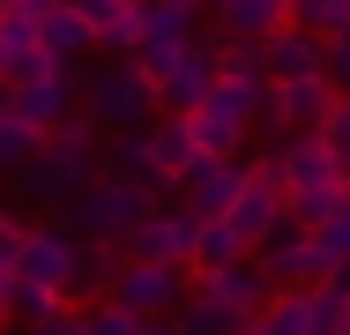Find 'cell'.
Returning a JSON list of instances; mask_svg holds the SVG:
<instances>
[{
	"mask_svg": "<svg viewBox=\"0 0 350 335\" xmlns=\"http://www.w3.org/2000/svg\"><path fill=\"white\" fill-rule=\"evenodd\" d=\"M15 179H23L38 201H75L82 187L105 179V127H97L90 112H75L68 127H53L45 142H38V157H30Z\"/></svg>",
	"mask_w": 350,
	"mask_h": 335,
	"instance_id": "6da1fadb",
	"label": "cell"
},
{
	"mask_svg": "<svg viewBox=\"0 0 350 335\" xmlns=\"http://www.w3.org/2000/svg\"><path fill=\"white\" fill-rule=\"evenodd\" d=\"M269 157H276V179H283V216L306 224V231L350 194V172L336 164V149H328L321 134H291V142L269 149Z\"/></svg>",
	"mask_w": 350,
	"mask_h": 335,
	"instance_id": "7a4b0ae2",
	"label": "cell"
},
{
	"mask_svg": "<svg viewBox=\"0 0 350 335\" xmlns=\"http://www.w3.org/2000/svg\"><path fill=\"white\" fill-rule=\"evenodd\" d=\"M82 112H90L105 134H142V127H157L164 97H157V82H149L135 60H112V67H97V75H90Z\"/></svg>",
	"mask_w": 350,
	"mask_h": 335,
	"instance_id": "3957f363",
	"label": "cell"
},
{
	"mask_svg": "<svg viewBox=\"0 0 350 335\" xmlns=\"http://www.w3.org/2000/svg\"><path fill=\"white\" fill-rule=\"evenodd\" d=\"M157 209V187H127V179H97L68 201V231H82L90 246H127L142 216Z\"/></svg>",
	"mask_w": 350,
	"mask_h": 335,
	"instance_id": "277c9868",
	"label": "cell"
},
{
	"mask_svg": "<svg viewBox=\"0 0 350 335\" xmlns=\"http://www.w3.org/2000/svg\"><path fill=\"white\" fill-rule=\"evenodd\" d=\"M194 246H202V216L179 209V201H157L135 231H127L120 254H127V261H157V268H187V276H194Z\"/></svg>",
	"mask_w": 350,
	"mask_h": 335,
	"instance_id": "5b68a950",
	"label": "cell"
},
{
	"mask_svg": "<svg viewBox=\"0 0 350 335\" xmlns=\"http://www.w3.org/2000/svg\"><path fill=\"white\" fill-rule=\"evenodd\" d=\"M187 291H194V276H187V268L120 261V276H112V291H105V298H112L120 313H135V321H179Z\"/></svg>",
	"mask_w": 350,
	"mask_h": 335,
	"instance_id": "8992f818",
	"label": "cell"
},
{
	"mask_svg": "<svg viewBox=\"0 0 350 335\" xmlns=\"http://www.w3.org/2000/svg\"><path fill=\"white\" fill-rule=\"evenodd\" d=\"M82 90H90V75L75 60H60V67H45L38 82H15V90H8V112L30 120L38 134H53V127H68L75 112H82Z\"/></svg>",
	"mask_w": 350,
	"mask_h": 335,
	"instance_id": "52a82bcc",
	"label": "cell"
},
{
	"mask_svg": "<svg viewBox=\"0 0 350 335\" xmlns=\"http://www.w3.org/2000/svg\"><path fill=\"white\" fill-rule=\"evenodd\" d=\"M224 224H231V231H239V239H246L254 254H261V246L276 239L283 224H291V216H283V179H276V157L246 164V194H239V209H231Z\"/></svg>",
	"mask_w": 350,
	"mask_h": 335,
	"instance_id": "ba28073f",
	"label": "cell"
},
{
	"mask_svg": "<svg viewBox=\"0 0 350 335\" xmlns=\"http://www.w3.org/2000/svg\"><path fill=\"white\" fill-rule=\"evenodd\" d=\"M172 194H179V209H194L202 224H216V216H231L239 194H246V164H239V157H194Z\"/></svg>",
	"mask_w": 350,
	"mask_h": 335,
	"instance_id": "9c48e42d",
	"label": "cell"
},
{
	"mask_svg": "<svg viewBox=\"0 0 350 335\" xmlns=\"http://www.w3.org/2000/svg\"><path fill=\"white\" fill-rule=\"evenodd\" d=\"M75 261H82V239L68 224H30L23 239V261H15V283H38V291H68Z\"/></svg>",
	"mask_w": 350,
	"mask_h": 335,
	"instance_id": "30bf717a",
	"label": "cell"
},
{
	"mask_svg": "<svg viewBox=\"0 0 350 335\" xmlns=\"http://www.w3.org/2000/svg\"><path fill=\"white\" fill-rule=\"evenodd\" d=\"M216 82H224V38H194V45L179 53L172 82H164L157 97H164V112H202Z\"/></svg>",
	"mask_w": 350,
	"mask_h": 335,
	"instance_id": "8fae6325",
	"label": "cell"
},
{
	"mask_svg": "<svg viewBox=\"0 0 350 335\" xmlns=\"http://www.w3.org/2000/svg\"><path fill=\"white\" fill-rule=\"evenodd\" d=\"M202 291H209V298H224L239 321H261V313L276 306V276L261 268V254H246V261H231V268H216V276H202Z\"/></svg>",
	"mask_w": 350,
	"mask_h": 335,
	"instance_id": "7c38bea8",
	"label": "cell"
},
{
	"mask_svg": "<svg viewBox=\"0 0 350 335\" xmlns=\"http://www.w3.org/2000/svg\"><path fill=\"white\" fill-rule=\"evenodd\" d=\"M336 105H343V97H336V82H328V75H313V82H276L269 120H276L283 134H321Z\"/></svg>",
	"mask_w": 350,
	"mask_h": 335,
	"instance_id": "4fadbf2b",
	"label": "cell"
},
{
	"mask_svg": "<svg viewBox=\"0 0 350 335\" xmlns=\"http://www.w3.org/2000/svg\"><path fill=\"white\" fill-rule=\"evenodd\" d=\"M261 268L276 276V291H313V283H328V268L313 254V231H306V224H283L276 239L261 246Z\"/></svg>",
	"mask_w": 350,
	"mask_h": 335,
	"instance_id": "5bb4252c",
	"label": "cell"
},
{
	"mask_svg": "<svg viewBox=\"0 0 350 335\" xmlns=\"http://www.w3.org/2000/svg\"><path fill=\"white\" fill-rule=\"evenodd\" d=\"M142 142H149V179H157V187H179V179H187V164L202 157V149H194V120H187V112H157V127L142 134Z\"/></svg>",
	"mask_w": 350,
	"mask_h": 335,
	"instance_id": "9a60e30c",
	"label": "cell"
},
{
	"mask_svg": "<svg viewBox=\"0 0 350 335\" xmlns=\"http://www.w3.org/2000/svg\"><path fill=\"white\" fill-rule=\"evenodd\" d=\"M261 53H269V82H313V75H328V38H313L298 23H283Z\"/></svg>",
	"mask_w": 350,
	"mask_h": 335,
	"instance_id": "2e32d148",
	"label": "cell"
},
{
	"mask_svg": "<svg viewBox=\"0 0 350 335\" xmlns=\"http://www.w3.org/2000/svg\"><path fill=\"white\" fill-rule=\"evenodd\" d=\"M291 23V0H216V38L224 45H269Z\"/></svg>",
	"mask_w": 350,
	"mask_h": 335,
	"instance_id": "e0dca14e",
	"label": "cell"
},
{
	"mask_svg": "<svg viewBox=\"0 0 350 335\" xmlns=\"http://www.w3.org/2000/svg\"><path fill=\"white\" fill-rule=\"evenodd\" d=\"M75 8H82V23L97 30V45H105L112 60H127V53L142 45V23H135L127 0H75Z\"/></svg>",
	"mask_w": 350,
	"mask_h": 335,
	"instance_id": "ac0fdd59",
	"label": "cell"
},
{
	"mask_svg": "<svg viewBox=\"0 0 350 335\" xmlns=\"http://www.w3.org/2000/svg\"><path fill=\"white\" fill-rule=\"evenodd\" d=\"M38 38H45V53H53V60H82V53L97 45V30L82 23V8H75V0H60V8H45Z\"/></svg>",
	"mask_w": 350,
	"mask_h": 335,
	"instance_id": "d6986e66",
	"label": "cell"
},
{
	"mask_svg": "<svg viewBox=\"0 0 350 335\" xmlns=\"http://www.w3.org/2000/svg\"><path fill=\"white\" fill-rule=\"evenodd\" d=\"M187 120H194V149H202V157H239V149H246V120H239V112H224V105H202V112H187Z\"/></svg>",
	"mask_w": 350,
	"mask_h": 335,
	"instance_id": "ffe728a7",
	"label": "cell"
},
{
	"mask_svg": "<svg viewBox=\"0 0 350 335\" xmlns=\"http://www.w3.org/2000/svg\"><path fill=\"white\" fill-rule=\"evenodd\" d=\"M246 328H254V321H239V313H231L224 298H209L202 283H194L187 306H179V335H246Z\"/></svg>",
	"mask_w": 350,
	"mask_h": 335,
	"instance_id": "44dd1931",
	"label": "cell"
},
{
	"mask_svg": "<svg viewBox=\"0 0 350 335\" xmlns=\"http://www.w3.org/2000/svg\"><path fill=\"white\" fill-rule=\"evenodd\" d=\"M120 246H90L82 239V261H75V283H68V298H82V306H97L105 291H112V276H120Z\"/></svg>",
	"mask_w": 350,
	"mask_h": 335,
	"instance_id": "7402d4cb",
	"label": "cell"
},
{
	"mask_svg": "<svg viewBox=\"0 0 350 335\" xmlns=\"http://www.w3.org/2000/svg\"><path fill=\"white\" fill-rule=\"evenodd\" d=\"M142 23V45H194L202 30H194V8H172V0H149V8H135Z\"/></svg>",
	"mask_w": 350,
	"mask_h": 335,
	"instance_id": "603a6c76",
	"label": "cell"
},
{
	"mask_svg": "<svg viewBox=\"0 0 350 335\" xmlns=\"http://www.w3.org/2000/svg\"><path fill=\"white\" fill-rule=\"evenodd\" d=\"M306 335H350V298H343L336 276L306 291Z\"/></svg>",
	"mask_w": 350,
	"mask_h": 335,
	"instance_id": "cb8c5ba5",
	"label": "cell"
},
{
	"mask_svg": "<svg viewBox=\"0 0 350 335\" xmlns=\"http://www.w3.org/2000/svg\"><path fill=\"white\" fill-rule=\"evenodd\" d=\"M246 254H254V246H246L224 216H216V224H202V246H194V283H202V276H216V268H231V261H246Z\"/></svg>",
	"mask_w": 350,
	"mask_h": 335,
	"instance_id": "d4e9b609",
	"label": "cell"
},
{
	"mask_svg": "<svg viewBox=\"0 0 350 335\" xmlns=\"http://www.w3.org/2000/svg\"><path fill=\"white\" fill-rule=\"evenodd\" d=\"M313 254H321V268H328V276H343V268H350V194L336 201L321 224H313Z\"/></svg>",
	"mask_w": 350,
	"mask_h": 335,
	"instance_id": "484cf974",
	"label": "cell"
},
{
	"mask_svg": "<svg viewBox=\"0 0 350 335\" xmlns=\"http://www.w3.org/2000/svg\"><path fill=\"white\" fill-rule=\"evenodd\" d=\"M291 23L313 38H343L350 30V0H291Z\"/></svg>",
	"mask_w": 350,
	"mask_h": 335,
	"instance_id": "4316f807",
	"label": "cell"
},
{
	"mask_svg": "<svg viewBox=\"0 0 350 335\" xmlns=\"http://www.w3.org/2000/svg\"><path fill=\"white\" fill-rule=\"evenodd\" d=\"M38 142H45V134L30 127V120H15V112L0 105V172H23V164L38 157Z\"/></svg>",
	"mask_w": 350,
	"mask_h": 335,
	"instance_id": "83f0119b",
	"label": "cell"
},
{
	"mask_svg": "<svg viewBox=\"0 0 350 335\" xmlns=\"http://www.w3.org/2000/svg\"><path fill=\"white\" fill-rule=\"evenodd\" d=\"M246 335H306V291H276V306H269Z\"/></svg>",
	"mask_w": 350,
	"mask_h": 335,
	"instance_id": "f1b7e54d",
	"label": "cell"
},
{
	"mask_svg": "<svg viewBox=\"0 0 350 335\" xmlns=\"http://www.w3.org/2000/svg\"><path fill=\"white\" fill-rule=\"evenodd\" d=\"M60 313H68V291H38V283H15V321L45 328V321H60Z\"/></svg>",
	"mask_w": 350,
	"mask_h": 335,
	"instance_id": "f546056e",
	"label": "cell"
},
{
	"mask_svg": "<svg viewBox=\"0 0 350 335\" xmlns=\"http://www.w3.org/2000/svg\"><path fill=\"white\" fill-rule=\"evenodd\" d=\"M82 335H142V321L120 313L112 298H97V306H82Z\"/></svg>",
	"mask_w": 350,
	"mask_h": 335,
	"instance_id": "4dcf8cb0",
	"label": "cell"
},
{
	"mask_svg": "<svg viewBox=\"0 0 350 335\" xmlns=\"http://www.w3.org/2000/svg\"><path fill=\"white\" fill-rule=\"evenodd\" d=\"M224 75H239V82H269V53H261V45H224Z\"/></svg>",
	"mask_w": 350,
	"mask_h": 335,
	"instance_id": "1f68e13d",
	"label": "cell"
},
{
	"mask_svg": "<svg viewBox=\"0 0 350 335\" xmlns=\"http://www.w3.org/2000/svg\"><path fill=\"white\" fill-rule=\"evenodd\" d=\"M23 239H30V224H23L15 209H0V268H15V261H23Z\"/></svg>",
	"mask_w": 350,
	"mask_h": 335,
	"instance_id": "d6a6232c",
	"label": "cell"
},
{
	"mask_svg": "<svg viewBox=\"0 0 350 335\" xmlns=\"http://www.w3.org/2000/svg\"><path fill=\"white\" fill-rule=\"evenodd\" d=\"M321 142L336 149V164H343V172H350V97H343V105H336V112H328V127H321Z\"/></svg>",
	"mask_w": 350,
	"mask_h": 335,
	"instance_id": "836d02e7",
	"label": "cell"
},
{
	"mask_svg": "<svg viewBox=\"0 0 350 335\" xmlns=\"http://www.w3.org/2000/svg\"><path fill=\"white\" fill-rule=\"evenodd\" d=\"M328 82H336V97H350V30L328 38Z\"/></svg>",
	"mask_w": 350,
	"mask_h": 335,
	"instance_id": "e575fe53",
	"label": "cell"
},
{
	"mask_svg": "<svg viewBox=\"0 0 350 335\" xmlns=\"http://www.w3.org/2000/svg\"><path fill=\"white\" fill-rule=\"evenodd\" d=\"M30 335H82V313H60V321H45V328H30Z\"/></svg>",
	"mask_w": 350,
	"mask_h": 335,
	"instance_id": "d590c367",
	"label": "cell"
},
{
	"mask_svg": "<svg viewBox=\"0 0 350 335\" xmlns=\"http://www.w3.org/2000/svg\"><path fill=\"white\" fill-rule=\"evenodd\" d=\"M0 313H15V268H0Z\"/></svg>",
	"mask_w": 350,
	"mask_h": 335,
	"instance_id": "8d00e7d4",
	"label": "cell"
},
{
	"mask_svg": "<svg viewBox=\"0 0 350 335\" xmlns=\"http://www.w3.org/2000/svg\"><path fill=\"white\" fill-rule=\"evenodd\" d=\"M142 335H179V321H142Z\"/></svg>",
	"mask_w": 350,
	"mask_h": 335,
	"instance_id": "74e56055",
	"label": "cell"
},
{
	"mask_svg": "<svg viewBox=\"0 0 350 335\" xmlns=\"http://www.w3.org/2000/svg\"><path fill=\"white\" fill-rule=\"evenodd\" d=\"M172 8H194V15H202V8H216V0H172Z\"/></svg>",
	"mask_w": 350,
	"mask_h": 335,
	"instance_id": "f35d334b",
	"label": "cell"
},
{
	"mask_svg": "<svg viewBox=\"0 0 350 335\" xmlns=\"http://www.w3.org/2000/svg\"><path fill=\"white\" fill-rule=\"evenodd\" d=\"M336 283H343V298H350V268H343V276H336Z\"/></svg>",
	"mask_w": 350,
	"mask_h": 335,
	"instance_id": "ab89813d",
	"label": "cell"
},
{
	"mask_svg": "<svg viewBox=\"0 0 350 335\" xmlns=\"http://www.w3.org/2000/svg\"><path fill=\"white\" fill-rule=\"evenodd\" d=\"M30 8H60V0H30Z\"/></svg>",
	"mask_w": 350,
	"mask_h": 335,
	"instance_id": "60d3db41",
	"label": "cell"
},
{
	"mask_svg": "<svg viewBox=\"0 0 350 335\" xmlns=\"http://www.w3.org/2000/svg\"><path fill=\"white\" fill-rule=\"evenodd\" d=\"M127 8H149V0H127Z\"/></svg>",
	"mask_w": 350,
	"mask_h": 335,
	"instance_id": "b9f144b4",
	"label": "cell"
},
{
	"mask_svg": "<svg viewBox=\"0 0 350 335\" xmlns=\"http://www.w3.org/2000/svg\"><path fill=\"white\" fill-rule=\"evenodd\" d=\"M0 335H8V313H0Z\"/></svg>",
	"mask_w": 350,
	"mask_h": 335,
	"instance_id": "7bdbcfd3",
	"label": "cell"
},
{
	"mask_svg": "<svg viewBox=\"0 0 350 335\" xmlns=\"http://www.w3.org/2000/svg\"><path fill=\"white\" fill-rule=\"evenodd\" d=\"M23 335H30V328H23Z\"/></svg>",
	"mask_w": 350,
	"mask_h": 335,
	"instance_id": "ee69618b",
	"label": "cell"
}]
</instances>
